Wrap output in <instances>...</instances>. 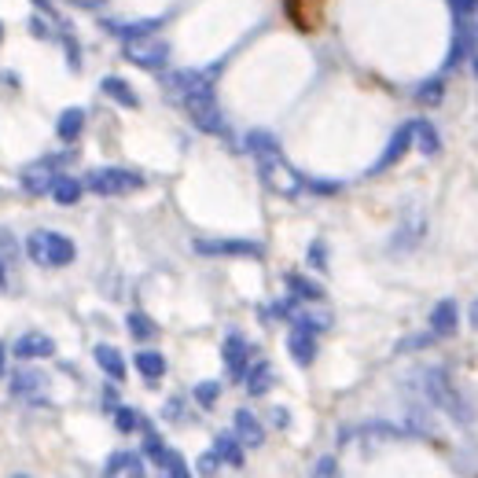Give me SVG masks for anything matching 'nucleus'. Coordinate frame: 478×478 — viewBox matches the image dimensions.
<instances>
[{"mask_svg":"<svg viewBox=\"0 0 478 478\" xmlns=\"http://www.w3.org/2000/svg\"><path fill=\"white\" fill-rule=\"evenodd\" d=\"M272 423H276V427H288V423H291V412H288V409H272Z\"/></svg>","mask_w":478,"mask_h":478,"instance_id":"40","label":"nucleus"},{"mask_svg":"<svg viewBox=\"0 0 478 478\" xmlns=\"http://www.w3.org/2000/svg\"><path fill=\"white\" fill-rule=\"evenodd\" d=\"M284 280H288V288H291L295 298H302V302H324V288L316 284V280H309V276H302V272H288Z\"/></svg>","mask_w":478,"mask_h":478,"instance_id":"25","label":"nucleus"},{"mask_svg":"<svg viewBox=\"0 0 478 478\" xmlns=\"http://www.w3.org/2000/svg\"><path fill=\"white\" fill-rule=\"evenodd\" d=\"M427 228H430V221H427L423 207H409L402 214V221H397V232L390 239V247L394 251H416L423 239H427Z\"/></svg>","mask_w":478,"mask_h":478,"instance_id":"7","label":"nucleus"},{"mask_svg":"<svg viewBox=\"0 0 478 478\" xmlns=\"http://www.w3.org/2000/svg\"><path fill=\"white\" fill-rule=\"evenodd\" d=\"M0 376H4V346H0Z\"/></svg>","mask_w":478,"mask_h":478,"instance_id":"45","label":"nucleus"},{"mask_svg":"<svg viewBox=\"0 0 478 478\" xmlns=\"http://www.w3.org/2000/svg\"><path fill=\"white\" fill-rule=\"evenodd\" d=\"M93 357H96V365H100V372L111 379V383H122L126 379V357L118 353L111 342H100L96 350H93Z\"/></svg>","mask_w":478,"mask_h":478,"instance_id":"17","label":"nucleus"},{"mask_svg":"<svg viewBox=\"0 0 478 478\" xmlns=\"http://www.w3.org/2000/svg\"><path fill=\"white\" fill-rule=\"evenodd\" d=\"M416 147L423 151V155H438V151H442V140H438V129L430 126V122H423V118H420V122H416Z\"/></svg>","mask_w":478,"mask_h":478,"instance_id":"30","label":"nucleus"},{"mask_svg":"<svg viewBox=\"0 0 478 478\" xmlns=\"http://www.w3.org/2000/svg\"><path fill=\"white\" fill-rule=\"evenodd\" d=\"M313 474H339V464H335V456H324V460H316Z\"/></svg>","mask_w":478,"mask_h":478,"instance_id":"38","label":"nucleus"},{"mask_svg":"<svg viewBox=\"0 0 478 478\" xmlns=\"http://www.w3.org/2000/svg\"><path fill=\"white\" fill-rule=\"evenodd\" d=\"M243 386H247L251 397H265V394L276 386V372H272V365H269V361H254V365L247 368V376H243Z\"/></svg>","mask_w":478,"mask_h":478,"instance_id":"20","label":"nucleus"},{"mask_svg":"<svg viewBox=\"0 0 478 478\" xmlns=\"http://www.w3.org/2000/svg\"><path fill=\"white\" fill-rule=\"evenodd\" d=\"M103 474H133V478H140L144 474V456L140 453H111L107 456V464H103Z\"/></svg>","mask_w":478,"mask_h":478,"instance_id":"24","label":"nucleus"},{"mask_svg":"<svg viewBox=\"0 0 478 478\" xmlns=\"http://www.w3.org/2000/svg\"><path fill=\"white\" fill-rule=\"evenodd\" d=\"M217 467H221V456H217L214 449L195 460V471H199V474H217Z\"/></svg>","mask_w":478,"mask_h":478,"instance_id":"34","label":"nucleus"},{"mask_svg":"<svg viewBox=\"0 0 478 478\" xmlns=\"http://www.w3.org/2000/svg\"><path fill=\"white\" fill-rule=\"evenodd\" d=\"M66 4H74V8H100L103 0H66Z\"/></svg>","mask_w":478,"mask_h":478,"instance_id":"42","label":"nucleus"},{"mask_svg":"<svg viewBox=\"0 0 478 478\" xmlns=\"http://www.w3.org/2000/svg\"><path fill=\"white\" fill-rule=\"evenodd\" d=\"M191 397H195V405H199V409H214V405H217V397H221V383H217V379L195 383Z\"/></svg>","mask_w":478,"mask_h":478,"instance_id":"28","label":"nucleus"},{"mask_svg":"<svg viewBox=\"0 0 478 478\" xmlns=\"http://www.w3.org/2000/svg\"><path fill=\"white\" fill-rule=\"evenodd\" d=\"M82 191H85V184L77 181V177H59L56 184H52V199L59 207H74L77 199H82Z\"/></svg>","mask_w":478,"mask_h":478,"instance_id":"26","label":"nucleus"},{"mask_svg":"<svg viewBox=\"0 0 478 478\" xmlns=\"http://www.w3.org/2000/svg\"><path fill=\"white\" fill-rule=\"evenodd\" d=\"M144 453L158 464V471H166V474H173V478H188V474H191V467L184 464V456H181L177 449H170L163 438L151 434V430L144 434Z\"/></svg>","mask_w":478,"mask_h":478,"instance_id":"10","label":"nucleus"},{"mask_svg":"<svg viewBox=\"0 0 478 478\" xmlns=\"http://www.w3.org/2000/svg\"><path fill=\"white\" fill-rule=\"evenodd\" d=\"M114 427L122 430V434H133L137 427H144V420H140V412H137V409L118 405V409H114Z\"/></svg>","mask_w":478,"mask_h":478,"instance_id":"31","label":"nucleus"},{"mask_svg":"<svg viewBox=\"0 0 478 478\" xmlns=\"http://www.w3.org/2000/svg\"><path fill=\"white\" fill-rule=\"evenodd\" d=\"M85 188L96 191V195H103V199H118V195L140 191V188H144V173L126 170V166H100V170L89 173Z\"/></svg>","mask_w":478,"mask_h":478,"instance_id":"5","label":"nucleus"},{"mask_svg":"<svg viewBox=\"0 0 478 478\" xmlns=\"http://www.w3.org/2000/svg\"><path fill=\"white\" fill-rule=\"evenodd\" d=\"M214 453L221 456V464H228V467H243L247 464V453H243V442L235 438V430H228V434H217L214 438Z\"/></svg>","mask_w":478,"mask_h":478,"instance_id":"21","label":"nucleus"},{"mask_svg":"<svg viewBox=\"0 0 478 478\" xmlns=\"http://www.w3.org/2000/svg\"><path fill=\"white\" fill-rule=\"evenodd\" d=\"M288 353H291V361H295L298 368H309V365L316 361V353H321V350H316V332L295 324L291 335H288Z\"/></svg>","mask_w":478,"mask_h":478,"instance_id":"13","label":"nucleus"},{"mask_svg":"<svg viewBox=\"0 0 478 478\" xmlns=\"http://www.w3.org/2000/svg\"><path fill=\"white\" fill-rule=\"evenodd\" d=\"M427 328H430L438 339H449V335L460 328V305H456V298H442V302H434Z\"/></svg>","mask_w":478,"mask_h":478,"instance_id":"14","label":"nucleus"},{"mask_svg":"<svg viewBox=\"0 0 478 478\" xmlns=\"http://www.w3.org/2000/svg\"><path fill=\"white\" fill-rule=\"evenodd\" d=\"M56 181H59V173H56L52 158H45V163H30L19 173V184H22L26 195H52V184Z\"/></svg>","mask_w":478,"mask_h":478,"instance_id":"12","label":"nucleus"},{"mask_svg":"<svg viewBox=\"0 0 478 478\" xmlns=\"http://www.w3.org/2000/svg\"><path fill=\"white\" fill-rule=\"evenodd\" d=\"M163 26V19H140V22H122V19H103V30L122 37V41H137V37H147Z\"/></svg>","mask_w":478,"mask_h":478,"instance_id":"18","label":"nucleus"},{"mask_svg":"<svg viewBox=\"0 0 478 478\" xmlns=\"http://www.w3.org/2000/svg\"><path fill=\"white\" fill-rule=\"evenodd\" d=\"M449 8H453V19H460V15H471L478 8V0H449Z\"/></svg>","mask_w":478,"mask_h":478,"instance_id":"36","label":"nucleus"},{"mask_svg":"<svg viewBox=\"0 0 478 478\" xmlns=\"http://www.w3.org/2000/svg\"><path fill=\"white\" fill-rule=\"evenodd\" d=\"M471 66H474V74H478V49H474V56H471Z\"/></svg>","mask_w":478,"mask_h":478,"instance_id":"46","label":"nucleus"},{"mask_svg":"<svg viewBox=\"0 0 478 478\" xmlns=\"http://www.w3.org/2000/svg\"><path fill=\"white\" fill-rule=\"evenodd\" d=\"M26 254L37 261V265H49V269H66L74 258H77V247L63 232H49V228H37L30 239H26Z\"/></svg>","mask_w":478,"mask_h":478,"instance_id":"4","label":"nucleus"},{"mask_svg":"<svg viewBox=\"0 0 478 478\" xmlns=\"http://www.w3.org/2000/svg\"><path fill=\"white\" fill-rule=\"evenodd\" d=\"M409 386L420 390L423 405H430V409H438V412H446L453 423H460V427H471V423H474V409L467 405V397L453 386V379H449L446 368H423V372H416V379H412Z\"/></svg>","mask_w":478,"mask_h":478,"instance_id":"3","label":"nucleus"},{"mask_svg":"<svg viewBox=\"0 0 478 478\" xmlns=\"http://www.w3.org/2000/svg\"><path fill=\"white\" fill-rule=\"evenodd\" d=\"M467 324H471V328L478 332V298H474V302L467 305Z\"/></svg>","mask_w":478,"mask_h":478,"instance_id":"41","label":"nucleus"},{"mask_svg":"<svg viewBox=\"0 0 478 478\" xmlns=\"http://www.w3.org/2000/svg\"><path fill=\"white\" fill-rule=\"evenodd\" d=\"M100 89H103V96H111L114 103H122V107H129V111H137V107H140V96H137V89H133L129 82H122V77H118V74L103 77V82H100Z\"/></svg>","mask_w":478,"mask_h":478,"instance_id":"23","label":"nucleus"},{"mask_svg":"<svg viewBox=\"0 0 478 478\" xmlns=\"http://www.w3.org/2000/svg\"><path fill=\"white\" fill-rule=\"evenodd\" d=\"M309 265L313 269H328V247H324V239H313V243H309Z\"/></svg>","mask_w":478,"mask_h":478,"instance_id":"33","label":"nucleus"},{"mask_svg":"<svg viewBox=\"0 0 478 478\" xmlns=\"http://www.w3.org/2000/svg\"><path fill=\"white\" fill-rule=\"evenodd\" d=\"M438 335L427 328V335H409V339H402V342H397V353H402V350H423L427 342H434Z\"/></svg>","mask_w":478,"mask_h":478,"instance_id":"35","label":"nucleus"},{"mask_svg":"<svg viewBox=\"0 0 478 478\" xmlns=\"http://www.w3.org/2000/svg\"><path fill=\"white\" fill-rule=\"evenodd\" d=\"M247 151L254 155V166H258V173H261L269 191L291 199V195H298L305 188V177L284 158V151H280V144H276L272 133H265V129L247 133Z\"/></svg>","mask_w":478,"mask_h":478,"instance_id":"2","label":"nucleus"},{"mask_svg":"<svg viewBox=\"0 0 478 478\" xmlns=\"http://www.w3.org/2000/svg\"><path fill=\"white\" fill-rule=\"evenodd\" d=\"M221 361H225V372L235 379V383H243L247 368H251V342L239 335V332H228L225 342H221Z\"/></svg>","mask_w":478,"mask_h":478,"instance_id":"11","label":"nucleus"},{"mask_svg":"<svg viewBox=\"0 0 478 478\" xmlns=\"http://www.w3.org/2000/svg\"><path fill=\"white\" fill-rule=\"evenodd\" d=\"M0 37H4V26H0Z\"/></svg>","mask_w":478,"mask_h":478,"instance_id":"47","label":"nucleus"},{"mask_svg":"<svg viewBox=\"0 0 478 478\" xmlns=\"http://www.w3.org/2000/svg\"><path fill=\"white\" fill-rule=\"evenodd\" d=\"M33 4H37V8H41V12L49 15V19H56V8H52V0H33Z\"/></svg>","mask_w":478,"mask_h":478,"instance_id":"43","label":"nucleus"},{"mask_svg":"<svg viewBox=\"0 0 478 478\" xmlns=\"http://www.w3.org/2000/svg\"><path fill=\"white\" fill-rule=\"evenodd\" d=\"M30 33H33V37H52V26L41 22V15H33V19H30Z\"/></svg>","mask_w":478,"mask_h":478,"instance_id":"39","label":"nucleus"},{"mask_svg":"<svg viewBox=\"0 0 478 478\" xmlns=\"http://www.w3.org/2000/svg\"><path fill=\"white\" fill-rule=\"evenodd\" d=\"M166 89L181 100V107L191 118L195 129L214 133V137L225 133V118H221V107H217L210 70H173V74H166Z\"/></svg>","mask_w":478,"mask_h":478,"instance_id":"1","label":"nucleus"},{"mask_svg":"<svg viewBox=\"0 0 478 478\" xmlns=\"http://www.w3.org/2000/svg\"><path fill=\"white\" fill-rule=\"evenodd\" d=\"M133 365H137V372L144 376V383H151V386L166 376V357L158 353V350H140V353L133 357Z\"/></svg>","mask_w":478,"mask_h":478,"instance_id":"22","label":"nucleus"},{"mask_svg":"<svg viewBox=\"0 0 478 478\" xmlns=\"http://www.w3.org/2000/svg\"><path fill=\"white\" fill-rule=\"evenodd\" d=\"M232 430H235V438H239V442H243L247 449L265 446V427H261V420H258L251 409H239V412L232 416Z\"/></svg>","mask_w":478,"mask_h":478,"instance_id":"15","label":"nucleus"},{"mask_svg":"<svg viewBox=\"0 0 478 478\" xmlns=\"http://www.w3.org/2000/svg\"><path fill=\"white\" fill-rule=\"evenodd\" d=\"M4 284H8V276H4V258H0V291H4Z\"/></svg>","mask_w":478,"mask_h":478,"instance_id":"44","label":"nucleus"},{"mask_svg":"<svg viewBox=\"0 0 478 478\" xmlns=\"http://www.w3.org/2000/svg\"><path fill=\"white\" fill-rule=\"evenodd\" d=\"M416 147V122H405V126H397L394 133H390V140H386V147H383V155L372 163V170L368 173H383V170H390V166H397L402 158L409 155Z\"/></svg>","mask_w":478,"mask_h":478,"instance_id":"9","label":"nucleus"},{"mask_svg":"<svg viewBox=\"0 0 478 478\" xmlns=\"http://www.w3.org/2000/svg\"><path fill=\"white\" fill-rule=\"evenodd\" d=\"M191 251L199 258H265V247L254 243V239H207L199 235L191 239Z\"/></svg>","mask_w":478,"mask_h":478,"instance_id":"6","label":"nucleus"},{"mask_svg":"<svg viewBox=\"0 0 478 478\" xmlns=\"http://www.w3.org/2000/svg\"><path fill=\"white\" fill-rule=\"evenodd\" d=\"M45 386V376L41 372H15V379H12V394L15 397H30V394H37Z\"/></svg>","mask_w":478,"mask_h":478,"instance_id":"29","label":"nucleus"},{"mask_svg":"<svg viewBox=\"0 0 478 478\" xmlns=\"http://www.w3.org/2000/svg\"><path fill=\"white\" fill-rule=\"evenodd\" d=\"M442 93H446L442 77H427V82L416 89V100H420V103H438V100H442Z\"/></svg>","mask_w":478,"mask_h":478,"instance_id":"32","label":"nucleus"},{"mask_svg":"<svg viewBox=\"0 0 478 478\" xmlns=\"http://www.w3.org/2000/svg\"><path fill=\"white\" fill-rule=\"evenodd\" d=\"M12 353L19 357V361H41V357H52V353H56V342H52L49 335H41V332H26V335L12 346Z\"/></svg>","mask_w":478,"mask_h":478,"instance_id":"16","label":"nucleus"},{"mask_svg":"<svg viewBox=\"0 0 478 478\" xmlns=\"http://www.w3.org/2000/svg\"><path fill=\"white\" fill-rule=\"evenodd\" d=\"M126 332H129L137 342H147V339H155V335H158L155 321H151L147 313H140V309H133V313L126 316Z\"/></svg>","mask_w":478,"mask_h":478,"instance_id":"27","label":"nucleus"},{"mask_svg":"<svg viewBox=\"0 0 478 478\" xmlns=\"http://www.w3.org/2000/svg\"><path fill=\"white\" fill-rule=\"evenodd\" d=\"M82 133H85V107H66L56 122V137L63 144H74V140H82Z\"/></svg>","mask_w":478,"mask_h":478,"instance_id":"19","label":"nucleus"},{"mask_svg":"<svg viewBox=\"0 0 478 478\" xmlns=\"http://www.w3.org/2000/svg\"><path fill=\"white\" fill-rule=\"evenodd\" d=\"M126 59L144 70H163L170 59V45L147 33V37H137V41H126Z\"/></svg>","mask_w":478,"mask_h":478,"instance_id":"8","label":"nucleus"},{"mask_svg":"<svg viewBox=\"0 0 478 478\" xmlns=\"http://www.w3.org/2000/svg\"><path fill=\"white\" fill-rule=\"evenodd\" d=\"M305 188H309V191H321V195H335V191H339L335 181H305Z\"/></svg>","mask_w":478,"mask_h":478,"instance_id":"37","label":"nucleus"}]
</instances>
